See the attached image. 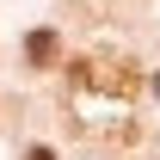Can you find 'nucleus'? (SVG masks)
<instances>
[{"label":"nucleus","mask_w":160,"mask_h":160,"mask_svg":"<svg viewBox=\"0 0 160 160\" xmlns=\"http://www.w3.org/2000/svg\"><path fill=\"white\" fill-rule=\"evenodd\" d=\"M136 68L129 62H86V68H74V92H105V99H136Z\"/></svg>","instance_id":"f257e3e1"},{"label":"nucleus","mask_w":160,"mask_h":160,"mask_svg":"<svg viewBox=\"0 0 160 160\" xmlns=\"http://www.w3.org/2000/svg\"><path fill=\"white\" fill-rule=\"evenodd\" d=\"M25 56H31V68H56V62H62V37H56V31H31Z\"/></svg>","instance_id":"f03ea898"},{"label":"nucleus","mask_w":160,"mask_h":160,"mask_svg":"<svg viewBox=\"0 0 160 160\" xmlns=\"http://www.w3.org/2000/svg\"><path fill=\"white\" fill-rule=\"evenodd\" d=\"M25 160H56V154H49V148H31V154H25Z\"/></svg>","instance_id":"7ed1b4c3"}]
</instances>
